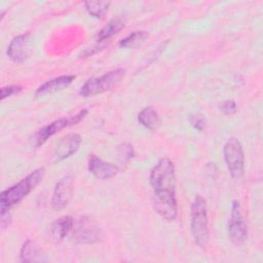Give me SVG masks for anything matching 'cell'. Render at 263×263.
<instances>
[{
    "mask_svg": "<svg viewBox=\"0 0 263 263\" xmlns=\"http://www.w3.org/2000/svg\"><path fill=\"white\" fill-rule=\"evenodd\" d=\"M70 233L72 239L80 245L95 243L102 238V231L98 224L86 216L74 220Z\"/></svg>",
    "mask_w": 263,
    "mask_h": 263,
    "instance_id": "cell-5",
    "label": "cell"
},
{
    "mask_svg": "<svg viewBox=\"0 0 263 263\" xmlns=\"http://www.w3.org/2000/svg\"><path fill=\"white\" fill-rule=\"evenodd\" d=\"M6 54L10 61L16 64L27 60L30 54V35L23 34L12 38L7 47Z\"/></svg>",
    "mask_w": 263,
    "mask_h": 263,
    "instance_id": "cell-10",
    "label": "cell"
},
{
    "mask_svg": "<svg viewBox=\"0 0 263 263\" xmlns=\"http://www.w3.org/2000/svg\"><path fill=\"white\" fill-rule=\"evenodd\" d=\"M152 203L157 214L166 221H173L177 218L178 204L175 192L172 191H154Z\"/></svg>",
    "mask_w": 263,
    "mask_h": 263,
    "instance_id": "cell-8",
    "label": "cell"
},
{
    "mask_svg": "<svg viewBox=\"0 0 263 263\" xmlns=\"http://www.w3.org/2000/svg\"><path fill=\"white\" fill-rule=\"evenodd\" d=\"M223 154L230 176L233 179H239L245 170V154L240 142L235 138H230L224 145Z\"/></svg>",
    "mask_w": 263,
    "mask_h": 263,
    "instance_id": "cell-6",
    "label": "cell"
},
{
    "mask_svg": "<svg viewBox=\"0 0 263 263\" xmlns=\"http://www.w3.org/2000/svg\"><path fill=\"white\" fill-rule=\"evenodd\" d=\"M118 156L122 162L128 161L134 156V148L128 143H123L118 148Z\"/></svg>",
    "mask_w": 263,
    "mask_h": 263,
    "instance_id": "cell-21",
    "label": "cell"
},
{
    "mask_svg": "<svg viewBox=\"0 0 263 263\" xmlns=\"http://www.w3.org/2000/svg\"><path fill=\"white\" fill-rule=\"evenodd\" d=\"M150 184L154 191H172L176 188V174L173 161L161 158L150 173Z\"/></svg>",
    "mask_w": 263,
    "mask_h": 263,
    "instance_id": "cell-3",
    "label": "cell"
},
{
    "mask_svg": "<svg viewBox=\"0 0 263 263\" xmlns=\"http://www.w3.org/2000/svg\"><path fill=\"white\" fill-rule=\"evenodd\" d=\"M69 125H70L69 118H60V119H57V120L50 122L49 124L41 127L39 130H37V133L34 136L35 146L39 147V146L43 145L48 140V138L52 137L58 132L64 129L65 127H67Z\"/></svg>",
    "mask_w": 263,
    "mask_h": 263,
    "instance_id": "cell-14",
    "label": "cell"
},
{
    "mask_svg": "<svg viewBox=\"0 0 263 263\" xmlns=\"http://www.w3.org/2000/svg\"><path fill=\"white\" fill-rule=\"evenodd\" d=\"M189 120L191 125L197 129V130H203L205 125H206V119L204 118V116L200 113H195V114H191L189 116Z\"/></svg>",
    "mask_w": 263,
    "mask_h": 263,
    "instance_id": "cell-22",
    "label": "cell"
},
{
    "mask_svg": "<svg viewBox=\"0 0 263 263\" xmlns=\"http://www.w3.org/2000/svg\"><path fill=\"white\" fill-rule=\"evenodd\" d=\"M125 70L115 69L105 73L100 77H91L85 81V83L80 87L79 95L86 98L90 96H96L113 88L124 76Z\"/></svg>",
    "mask_w": 263,
    "mask_h": 263,
    "instance_id": "cell-4",
    "label": "cell"
},
{
    "mask_svg": "<svg viewBox=\"0 0 263 263\" xmlns=\"http://www.w3.org/2000/svg\"><path fill=\"white\" fill-rule=\"evenodd\" d=\"M88 113V110L87 109H82L80 110L77 114H75L74 116L70 117L69 118V122H70V125H74V124H77L78 122H80Z\"/></svg>",
    "mask_w": 263,
    "mask_h": 263,
    "instance_id": "cell-25",
    "label": "cell"
},
{
    "mask_svg": "<svg viewBox=\"0 0 263 263\" xmlns=\"http://www.w3.org/2000/svg\"><path fill=\"white\" fill-rule=\"evenodd\" d=\"M191 233L196 245L201 248L208 246L210 240L206 201L201 195H196L191 204L190 214Z\"/></svg>",
    "mask_w": 263,
    "mask_h": 263,
    "instance_id": "cell-2",
    "label": "cell"
},
{
    "mask_svg": "<svg viewBox=\"0 0 263 263\" xmlns=\"http://www.w3.org/2000/svg\"><path fill=\"white\" fill-rule=\"evenodd\" d=\"M228 237L237 246L245 243L248 238V226L242 217L240 203L237 200L232 202L230 219L228 222Z\"/></svg>",
    "mask_w": 263,
    "mask_h": 263,
    "instance_id": "cell-7",
    "label": "cell"
},
{
    "mask_svg": "<svg viewBox=\"0 0 263 263\" xmlns=\"http://www.w3.org/2000/svg\"><path fill=\"white\" fill-rule=\"evenodd\" d=\"M81 143V138L78 134L72 133L63 137L58 143L53 152V161H62L77 152Z\"/></svg>",
    "mask_w": 263,
    "mask_h": 263,
    "instance_id": "cell-11",
    "label": "cell"
},
{
    "mask_svg": "<svg viewBox=\"0 0 263 263\" xmlns=\"http://www.w3.org/2000/svg\"><path fill=\"white\" fill-rule=\"evenodd\" d=\"M124 28V21L121 17L112 18L99 33H98V42H105L109 40L112 36L116 35Z\"/></svg>",
    "mask_w": 263,
    "mask_h": 263,
    "instance_id": "cell-18",
    "label": "cell"
},
{
    "mask_svg": "<svg viewBox=\"0 0 263 263\" xmlns=\"http://www.w3.org/2000/svg\"><path fill=\"white\" fill-rule=\"evenodd\" d=\"M219 108L226 115H232L236 112V104L234 101H231V100L224 101L223 103L220 104Z\"/></svg>",
    "mask_w": 263,
    "mask_h": 263,
    "instance_id": "cell-24",
    "label": "cell"
},
{
    "mask_svg": "<svg viewBox=\"0 0 263 263\" xmlns=\"http://www.w3.org/2000/svg\"><path fill=\"white\" fill-rule=\"evenodd\" d=\"M75 78H76V76H74V75H63V76L52 78V79L44 82L43 84H41L36 89L35 97L41 98V97L60 91V90L66 88L67 86H69L75 80Z\"/></svg>",
    "mask_w": 263,
    "mask_h": 263,
    "instance_id": "cell-13",
    "label": "cell"
},
{
    "mask_svg": "<svg viewBox=\"0 0 263 263\" xmlns=\"http://www.w3.org/2000/svg\"><path fill=\"white\" fill-rule=\"evenodd\" d=\"M110 4L111 3L107 2V1H86V2H84L87 12L96 18L104 17V15L107 13V11L109 9Z\"/></svg>",
    "mask_w": 263,
    "mask_h": 263,
    "instance_id": "cell-20",
    "label": "cell"
},
{
    "mask_svg": "<svg viewBox=\"0 0 263 263\" xmlns=\"http://www.w3.org/2000/svg\"><path fill=\"white\" fill-rule=\"evenodd\" d=\"M73 223H74V219L70 216H64L55 220L52 223L50 228L51 236L54 239V241L57 242L62 241L65 238V236H67L71 232Z\"/></svg>",
    "mask_w": 263,
    "mask_h": 263,
    "instance_id": "cell-16",
    "label": "cell"
},
{
    "mask_svg": "<svg viewBox=\"0 0 263 263\" xmlns=\"http://www.w3.org/2000/svg\"><path fill=\"white\" fill-rule=\"evenodd\" d=\"M20 259L22 262H43L46 261V257L39 246L29 239L27 240L20 252Z\"/></svg>",
    "mask_w": 263,
    "mask_h": 263,
    "instance_id": "cell-15",
    "label": "cell"
},
{
    "mask_svg": "<svg viewBox=\"0 0 263 263\" xmlns=\"http://www.w3.org/2000/svg\"><path fill=\"white\" fill-rule=\"evenodd\" d=\"M21 90H22V86L17 85V84H11V85L3 86L0 89V98H1V100H4L8 97H11V96L20 92Z\"/></svg>",
    "mask_w": 263,
    "mask_h": 263,
    "instance_id": "cell-23",
    "label": "cell"
},
{
    "mask_svg": "<svg viewBox=\"0 0 263 263\" xmlns=\"http://www.w3.org/2000/svg\"><path fill=\"white\" fill-rule=\"evenodd\" d=\"M138 121L150 130H156L161 125V119L155 109L151 106L145 107L138 114Z\"/></svg>",
    "mask_w": 263,
    "mask_h": 263,
    "instance_id": "cell-17",
    "label": "cell"
},
{
    "mask_svg": "<svg viewBox=\"0 0 263 263\" xmlns=\"http://www.w3.org/2000/svg\"><path fill=\"white\" fill-rule=\"evenodd\" d=\"M45 175L44 167H38L31 172L25 179L15 185L3 190L0 194V214H8L9 210L21 202L32 190H34L43 180Z\"/></svg>",
    "mask_w": 263,
    "mask_h": 263,
    "instance_id": "cell-1",
    "label": "cell"
},
{
    "mask_svg": "<svg viewBox=\"0 0 263 263\" xmlns=\"http://www.w3.org/2000/svg\"><path fill=\"white\" fill-rule=\"evenodd\" d=\"M73 185L72 175H66L55 183L51 196V208L54 211L63 210L68 205L73 194Z\"/></svg>",
    "mask_w": 263,
    "mask_h": 263,
    "instance_id": "cell-9",
    "label": "cell"
},
{
    "mask_svg": "<svg viewBox=\"0 0 263 263\" xmlns=\"http://www.w3.org/2000/svg\"><path fill=\"white\" fill-rule=\"evenodd\" d=\"M149 36V33L146 31H135L127 35L125 38L121 39L119 46L123 48H134L144 42V40Z\"/></svg>",
    "mask_w": 263,
    "mask_h": 263,
    "instance_id": "cell-19",
    "label": "cell"
},
{
    "mask_svg": "<svg viewBox=\"0 0 263 263\" xmlns=\"http://www.w3.org/2000/svg\"><path fill=\"white\" fill-rule=\"evenodd\" d=\"M87 167L89 173L100 180L111 179L119 173V167L116 164L104 161L95 154L89 155Z\"/></svg>",
    "mask_w": 263,
    "mask_h": 263,
    "instance_id": "cell-12",
    "label": "cell"
}]
</instances>
